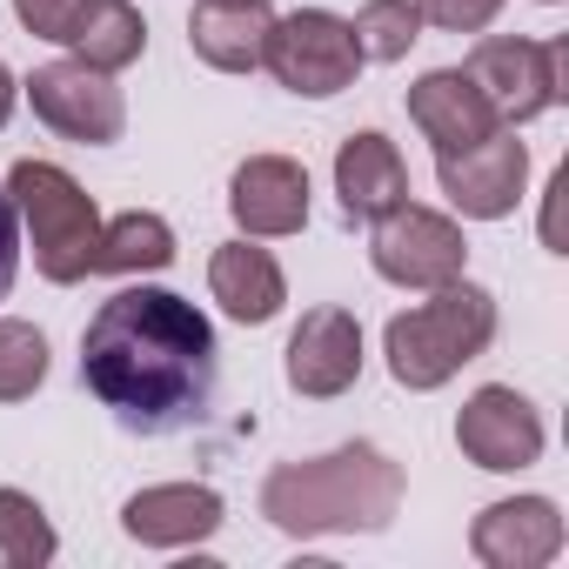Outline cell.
Here are the masks:
<instances>
[{"mask_svg":"<svg viewBox=\"0 0 569 569\" xmlns=\"http://www.w3.org/2000/svg\"><path fill=\"white\" fill-rule=\"evenodd\" d=\"M81 382L141 436H168L214 402V329L174 289H121L81 336Z\"/></svg>","mask_w":569,"mask_h":569,"instance_id":"1","label":"cell"},{"mask_svg":"<svg viewBox=\"0 0 569 569\" xmlns=\"http://www.w3.org/2000/svg\"><path fill=\"white\" fill-rule=\"evenodd\" d=\"M402 509V462L376 442H342L309 462H281L261 482V516L281 536H376Z\"/></svg>","mask_w":569,"mask_h":569,"instance_id":"2","label":"cell"},{"mask_svg":"<svg viewBox=\"0 0 569 569\" xmlns=\"http://www.w3.org/2000/svg\"><path fill=\"white\" fill-rule=\"evenodd\" d=\"M489 342H496V296L456 274V281H442V289H429V302H416L409 316L389 322L382 356H389V376L402 389L429 396L449 376H462Z\"/></svg>","mask_w":569,"mask_h":569,"instance_id":"3","label":"cell"},{"mask_svg":"<svg viewBox=\"0 0 569 569\" xmlns=\"http://www.w3.org/2000/svg\"><path fill=\"white\" fill-rule=\"evenodd\" d=\"M8 194H14V214L28 221V241H34V268L48 281H88L94 274V248H101V208L94 194H81V181L54 161H14L8 168Z\"/></svg>","mask_w":569,"mask_h":569,"instance_id":"4","label":"cell"},{"mask_svg":"<svg viewBox=\"0 0 569 569\" xmlns=\"http://www.w3.org/2000/svg\"><path fill=\"white\" fill-rule=\"evenodd\" d=\"M261 68L289 88V94H309V101H329L342 88H356L362 74V48H356V28L329 8H296L268 21V41H261Z\"/></svg>","mask_w":569,"mask_h":569,"instance_id":"5","label":"cell"},{"mask_svg":"<svg viewBox=\"0 0 569 569\" xmlns=\"http://www.w3.org/2000/svg\"><path fill=\"white\" fill-rule=\"evenodd\" d=\"M562 68H569V41L556 34V41H482L462 74L489 94L496 121L522 128V121L549 114V108L569 94V88H562Z\"/></svg>","mask_w":569,"mask_h":569,"instance_id":"6","label":"cell"},{"mask_svg":"<svg viewBox=\"0 0 569 569\" xmlns=\"http://www.w3.org/2000/svg\"><path fill=\"white\" fill-rule=\"evenodd\" d=\"M369 261H376L382 281H396V289H442V281H456L469 268V241H462V228L449 214L402 201V208H389L376 221Z\"/></svg>","mask_w":569,"mask_h":569,"instance_id":"7","label":"cell"},{"mask_svg":"<svg viewBox=\"0 0 569 569\" xmlns=\"http://www.w3.org/2000/svg\"><path fill=\"white\" fill-rule=\"evenodd\" d=\"M28 101H34V114L54 134L81 141V148H108L128 128V101H121L114 74H101L88 61H48V68H34L28 74Z\"/></svg>","mask_w":569,"mask_h":569,"instance_id":"8","label":"cell"},{"mask_svg":"<svg viewBox=\"0 0 569 569\" xmlns=\"http://www.w3.org/2000/svg\"><path fill=\"white\" fill-rule=\"evenodd\" d=\"M456 449H462L476 469H489V476H516V469L542 462V416H536V402H529L522 389L489 382V389H476V396L462 402V416H456Z\"/></svg>","mask_w":569,"mask_h":569,"instance_id":"9","label":"cell"},{"mask_svg":"<svg viewBox=\"0 0 569 569\" xmlns=\"http://www.w3.org/2000/svg\"><path fill=\"white\" fill-rule=\"evenodd\" d=\"M436 181L442 194L469 214V221H502L516 214L522 201V181H529V148L516 141V128H496L456 154H436Z\"/></svg>","mask_w":569,"mask_h":569,"instance_id":"10","label":"cell"},{"mask_svg":"<svg viewBox=\"0 0 569 569\" xmlns=\"http://www.w3.org/2000/svg\"><path fill=\"white\" fill-rule=\"evenodd\" d=\"M228 214L248 241H281L309 228V168L289 154H248L228 181Z\"/></svg>","mask_w":569,"mask_h":569,"instance_id":"11","label":"cell"},{"mask_svg":"<svg viewBox=\"0 0 569 569\" xmlns=\"http://www.w3.org/2000/svg\"><path fill=\"white\" fill-rule=\"evenodd\" d=\"M362 382V322L349 309H309L289 336V389L309 402H336Z\"/></svg>","mask_w":569,"mask_h":569,"instance_id":"12","label":"cell"},{"mask_svg":"<svg viewBox=\"0 0 569 569\" xmlns=\"http://www.w3.org/2000/svg\"><path fill=\"white\" fill-rule=\"evenodd\" d=\"M469 549L482 569H542L562 556V509L549 496H509L489 502L469 522Z\"/></svg>","mask_w":569,"mask_h":569,"instance_id":"13","label":"cell"},{"mask_svg":"<svg viewBox=\"0 0 569 569\" xmlns=\"http://www.w3.org/2000/svg\"><path fill=\"white\" fill-rule=\"evenodd\" d=\"M221 522H228V502L208 482H154V489L128 496V509H121V529L141 549H188V542H208Z\"/></svg>","mask_w":569,"mask_h":569,"instance_id":"14","label":"cell"},{"mask_svg":"<svg viewBox=\"0 0 569 569\" xmlns=\"http://www.w3.org/2000/svg\"><path fill=\"white\" fill-rule=\"evenodd\" d=\"M409 121L422 128V141H429L436 154H456V148H469V141H482V134L502 128L496 108H489V94H482L462 68H429V74L409 88Z\"/></svg>","mask_w":569,"mask_h":569,"instance_id":"15","label":"cell"},{"mask_svg":"<svg viewBox=\"0 0 569 569\" xmlns=\"http://www.w3.org/2000/svg\"><path fill=\"white\" fill-rule=\"evenodd\" d=\"M336 194H342V214L349 221H382L389 208L409 201V161L396 154L389 134L362 128L336 148Z\"/></svg>","mask_w":569,"mask_h":569,"instance_id":"16","label":"cell"},{"mask_svg":"<svg viewBox=\"0 0 569 569\" xmlns=\"http://www.w3.org/2000/svg\"><path fill=\"white\" fill-rule=\"evenodd\" d=\"M208 289H214V302H221L234 322H248V329L274 322L281 302H289L281 261H274L268 248H254L248 234H241V241H221V248L208 254Z\"/></svg>","mask_w":569,"mask_h":569,"instance_id":"17","label":"cell"},{"mask_svg":"<svg viewBox=\"0 0 569 569\" xmlns=\"http://www.w3.org/2000/svg\"><path fill=\"white\" fill-rule=\"evenodd\" d=\"M261 41H268V8H221V0H201L188 14V48L214 74H254Z\"/></svg>","mask_w":569,"mask_h":569,"instance_id":"18","label":"cell"},{"mask_svg":"<svg viewBox=\"0 0 569 569\" xmlns=\"http://www.w3.org/2000/svg\"><path fill=\"white\" fill-rule=\"evenodd\" d=\"M174 261V228L148 208H128L114 221H101V248H94V274H154Z\"/></svg>","mask_w":569,"mask_h":569,"instance_id":"19","label":"cell"},{"mask_svg":"<svg viewBox=\"0 0 569 569\" xmlns=\"http://www.w3.org/2000/svg\"><path fill=\"white\" fill-rule=\"evenodd\" d=\"M68 48H74V61H88V68H101V74H121V68L141 61V48H148V21H141L134 0H94L88 21L74 28Z\"/></svg>","mask_w":569,"mask_h":569,"instance_id":"20","label":"cell"},{"mask_svg":"<svg viewBox=\"0 0 569 569\" xmlns=\"http://www.w3.org/2000/svg\"><path fill=\"white\" fill-rule=\"evenodd\" d=\"M54 522L48 509L28 496V489H0V562H14V569H41L54 562Z\"/></svg>","mask_w":569,"mask_h":569,"instance_id":"21","label":"cell"},{"mask_svg":"<svg viewBox=\"0 0 569 569\" xmlns=\"http://www.w3.org/2000/svg\"><path fill=\"white\" fill-rule=\"evenodd\" d=\"M349 28H356L362 61H402V54L422 41V14H416V0H362V14H356Z\"/></svg>","mask_w":569,"mask_h":569,"instance_id":"22","label":"cell"},{"mask_svg":"<svg viewBox=\"0 0 569 569\" xmlns=\"http://www.w3.org/2000/svg\"><path fill=\"white\" fill-rule=\"evenodd\" d=\"M48 382V336L34 322H0V402H28Z\"/></svg>","mask_w":569,"mask_h":569,"instance_id":"23","label":"cell"},{"mask_svg":"<svg viewBox=\"0 0 569 569\" xmlns=\"http://www.w3.org/2000/svg\"><path fill=\"white\" fill-rule=\"evenodd\" d=\"M88 8L94 0H14V21L34 34V41H74V28L88 21Z\"/></svg>","mask_w":569,"mask_h":569,"instance_id":"24","label":"cell"},{"mask_svg":"<svg viewBox=\"0 0 569 569\" xmlns=\"http://www.w3.org/2000/svg\"><path fill=\"white\" fill-rule=\"evenodd\" d=\"M416 14L442 34H482L502 14V0H416Z\"/></svg>","mask_w":569,"mask_h":569,"instance_id":"25","label":"cell"},{"mask_svg":"<svg viewBox=\"0 0 569 569\" xmlns=\"http://www.w3.org/2000/svg\"><path fill=\"white\" fill-rule=\"evenodd\" d=\"M14 274H21V214H14V194L0 188V302L14 296Z\"/></svg>","mask_w":569,"mask_h":569,"instance_id":"26","label":"cell"},{"mask_svg":"<svg viewBox=\"0 0 569 569\" xmlns=\"http://www.w3.org/2000/svg\"><path fill=\"white\" fill-rule=\"evenodd\" d=\"M14 94H21V81L0 68V128H8V114H14Z\"/></svg>","mask_w":569,"mask_h":569,"instance_id":"27","label":"cell"},{"mask_svg":"<svg viewBox=\"0 0 569 569\" xmlns=\"http://www.w3.org/2000/svg\"><path fill=\"white\" fill-rule=\"evenodd\" d=\"M221 8H268V0H221Z\"/></svg>","mask_w":569,"mask_h":569,"instance_id":"28","label":"cell"},{"mask_svg":"<svg viewBox=\"0 0 569 569\" xmlns=\"http://www.w3.org/2000/svg\"><path fill=\"white\" fill-rule=\"evenodd\" d=\"M549 8H556V0H549Z\"/></svg>","mask_w":569,"mask_h":569,"instance_id":"29","label":"cell"}]
</instances>
